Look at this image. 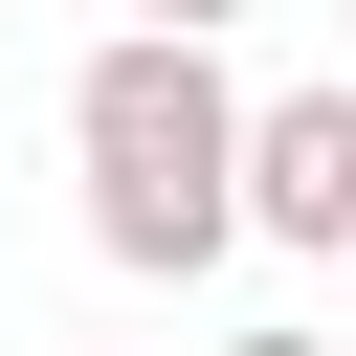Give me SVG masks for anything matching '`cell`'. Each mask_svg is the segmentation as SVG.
Returning <instances> with one entry per match:
<instances>
[{
  "label": "cell",
  "instance_id": "cell-1",
  "mask_svg": "<svg viewBox=\"0 0 356 356\" xmlns=\"http://www.w3.org/2000/svg\"><path fill=\"white\" fill-rule=\"evenodd\" d=\"M67 178H89V245H111L134 289L222 267V245H245V89H222V44L111 22V44L67 67Z\"/></svg>",
  "mask_w": 356,
  "mask_h": 356
},
{
  "label": "cell",
  "instance_id": "cell-2",
  "mask_svg": "<svg viewBox=\"0 0 356 356\" xmlns=\"http://www.w3.org/2000/svg\"><path fill=\"white\" fill-rule=\"evenodd\" d=\"M245 222L267 245H356V67H312V89H245Z\"/></svg>",
  "mask_w": 356,
  "mask_h": 356
},
{
  "label": "cell",
  "instance_id": "cell-3",
  "mask_svg": "<svg viewBox=\"0 0 356 356\" xmlns=\"http://www.w3.org/2000/svg\"><path fill=\"white\" fill-rule=\"evenodd\" d=\"M222 356H356V334H312V312H267V334H222Z\"/></svg>",
  "mask_w": 356,
  "mask_h": 356
},
{
  "label": "cell",
  "instance_id": "cell-4",
  "mask_svg": "<svg viewBox=\"0 0 356 356\" xmlns=\"http://www.w3.org/2000/svg\"><path fill=\"white\" fill-rule=\"evenodd\" d=\"M134 22H178V44H222V22H245V0H134Z\"/></svg>",
  "mask_w": 356,
  "mask_h": 356
},
{
  "label": "cell",
  "instance_id": "cell-5",
  "mask_svg": "<svg viewBox=\"0 0 356 356\" xmlns=\"http://www.w3.org/2000/svg\"><path fill=\"white\" fill-rule=\"evenodd\" d=\"M334 289H356V245H334Z\"/></svg>",
  "mask_w": 356,
  "mask_h": 356
}]
</instances>
